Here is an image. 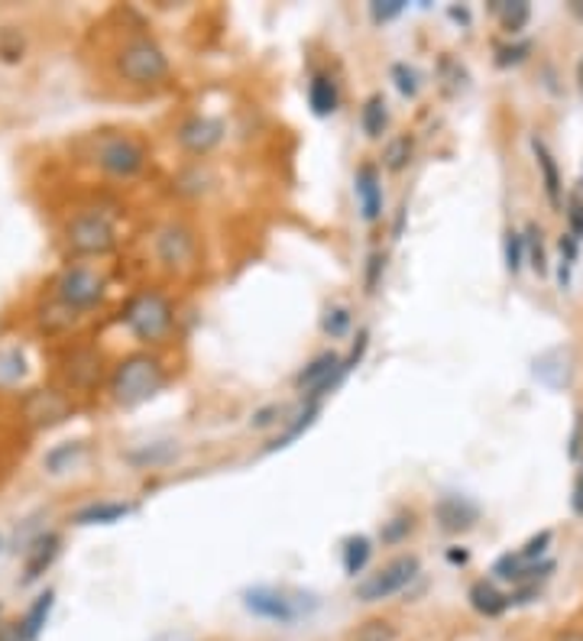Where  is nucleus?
<instances>
[{
    "label": "nucleus",
    "instance_id": "obj_1",
    "mask_svg": "<svg viewBox=\"0 0 583 641\" xmlns=\"http://www.w3.org/2000/svg\"><path fill=\"white\" fill-rule=\"evenodd\" d=\"M165 386V369L152 354L124 356L111 373V399L121 409H137L156 399Z\"/></svg>",
    "mask_w": 583,
    "mask_h": 641
},
{
    "label": "nucleus",
    "instance_id": "obj_2",
    "mask_svg": "<svg viewBox=\"0 0 583 641\" xmlns=\"http://www.w3.org/2000/svg\"><path fill=\"white\" fill-rule=\"evenodd\" d=\"M121 321L140 344H162L175 324V308L162 291L144 288L127 298V305L121 308Z\"/></svg>",
    "mask_w": 583,
    "mask_h": 641
},
{
    "label": "nucleus",
    "instance_id": "obj_3",
    "mask_svg": "<svg viewBox=\"0 0 583 641\" xmlns=\"http://www.w3.org/2000/svg\"><path fill=\"white\" fill-rule=\"evenodd\" d=\"M114 69L127 84L152 88V84H162L169 78V56L162 53V46L156 39L130 36L114 56Z\"/></svg>",
    "mask_w": 583,
    "mask_h": 641
},
{
    "label": "nucleus",
    "instance_id": "obj_4",
    "mask_svg": "<svg viewBox=\"0 0 583 641\" xmlns=\"http://www.w3.org/2000/svg\"><path fill=\"white\" fill-rule=\"evenodd\" d=\"M149 162V149L137 137L104 134L94 142V165L111 179H137Z\"/></svg>",
    "mask_w": 583,
    "mask_h": 641
},
{
    "label": "nucleus",
    "instance_id": "obj_5",
    "mask_svg": "<svg viewBox=\"0 0 583 641\" xmlns=\"http://www.w3.org/2000/svg\"><path fill=\"white\" fill-rule=\"evenodd\" d=\"M53 291H56V301H59L62 308H69L72 314H81V311H91V308H98V305L104 301L107 283H104L91 266L75 263V266H66V270L59 273Z\"/></svg>",
    "mask_w": 583,
    "mask_h": 641
},
{
    "label": "nucleus",
    "instance_id": "obj_6",
    "mask_svg": "<svg viewBox=\"0 0 583 641\" xmlns=\"http://www.w3.org/2000/svg\"><path fill=\"white\" fill-rule=\"evenodd\" d=\"M243 609L256 619L276 622V626H295L301 616L315 609V603H301V596L276 590V586H253L243 593Z\"/></svg>",
    "mask_w": 583,
    "mask_h": 641
},
{
    "label": "nucleus",
    "instance_id": "obj_7",
    "mask_svg": "<svg viewBox=\"0 0 583 641\" xmlns=\"http://www.w3.org/2000/svg\"><path fill=\"white\" fill-rule=\"evenodd\" d=\"M66 247L75 256H104L117 247V230L104 214L81 211L66 227Z\"/></svg>",
    "mask_w": 583,
    "mask_h": 641
},
{
    "label": "nucleus",
    "instance_id": "obj_8",
    "mask_svg": "<svg viewBox=\"0 0 583 641\" xmlns=\"http://www.w3.org/2000/svg\"><path fill=\"white\" fill-rule=\"evenodd\" d=\"M419 573H422V561H419L415 554H399V558H392L386 568H379L376 573H369L366 580H361L354 596H357L361 603H382V599L402 593Z\"/></svg>",
    "mask_w": 583,
    "mask_h": 641
},
{
    "label": "nucleus",
    "instance_id": "obj_9",
    "mask_svg": "<svg viewBox=\"0 0 583 641\" xmlns=\"http://www.w3.org/2000/svg\"><path fill=\"white\" fill-rule=\"evenodd\" d=\"M72 399L59 389H33L23 399V415L33 427H56L72 419Z\"/></svg>",
    "mask_w": 583,
    "mask_h": 641
},
{
    "label": "nucleus",
    "instance_id": "obj_10",
    "mask_svg": "<svg viewBox=\"0 0 583 641\" xmlns=\"http://www.w3.org/2000/svg\"><path fill=\"white\" fill-rule=\"evenodd\" d=\"M198 253V240L185 224H165L156 233V256L165 270H182L195 260Z\"/></svg>",
    "mask_w": 583,
    "mask_h": 641
},
{
    "label": "nucleus",
    "instance_id": "obj_11",
    "mask_svg": "<svg viewBox=\"0 0 583 641\" xmlns=\"http://www.w3.org/2000/svg\"><path fill=\"white\" fill-rule=\"evenodd\" d=\"M480 515H483L480 505L470 496L450 493V496H441L435 502V522L444 535H464V531H470L480 522Z\"/></svg>",
    "mask_w": 583,
    "mask_h": 641
},
{
    "label": "nucleus",
    "instance_id": "obj_12",
    "mask_svg": "<svg viewBox=\"0 0 583 641\" xmlns=\"http://www.w3.org/2000/svg\"><path fill=\"white\" fill-rule=\"evenodd\" d=\"M59 554H62V535L59 531H43L36 541H30V548L23 551V576H20V586L36 583L46 570L56 564Z\"/></svg>",
    "mask_w": 583,
    "mask_h": 641
},
{
    "label": "nucleus",
    "instance_id": "obj_13",
    "mask_svg": "<svg viewBox=\"0 0 583 641\" xmlns=\"http://www.w3.org/2000/svg\"><path fill=\"white\" fill-rule=\"evenodd\" d=\"M224 140V124L218 117H205V114H195L188 117L182 127H179V142L182 149H188L192 156H208L212 149H218Z\"/></svg>",
    "mask_w": 583,
    "mask_h": 641
},
{
    "label": "nucleus",
    "instance_id": "obj_14",
    "mask_svg": "<svg viewBox=\"0 0 583 641\" xmlns=\"http://www.w3.org/2000/svg\"><path fill=\"white\" fill-rule=\"evenodd\" d=\"M354 192L361 202V214L366 224H376L382 217V179L373 162H364L354 175Z\"/></svg>",
    "mask_w": 583,
    "mask_h": 641
},
{
    "label": "nucleus",
    "instance_id": "obj_15",
    "mask_svg": "<svg viewBox=\"0 0 583 641\" xmlns=\"http://www.w3.org/2000/svg\"><path fill=\"white\" fill-rule=\"evenodd\" d=\"M137 505L134 502H121V499H101V502H88L72 515V525L78 528H91V525H117L127 515H134Z\"/></svg>",
    "mask_w": 583,
    "mask_h": 641
},
{
    "label": "nucleus",
    "instance_id": "obj_16",
    "mask_svg": "<svg viewBox=\"0 0 583 641\" xmlns=\"http://www.w3.org/2000/svg\"><path fill=\"white\" fill-rule=\"evenodd\" d=\"M308 107L315 117H331L338 114L341 107V88H338V78L328 75V71H315L311 81H308Z\"/></svg>",
    "mask_w": 583,
    "mask_h": 641
},
{
    "label": "nucleus",
    "instance_id": "obj_17",
    "mask_svg": "<svg viewBox=\"0 0 583 641\" xmlns=\"http://www.w3.org/2000/svg\"><path fill=\"white\" fill-rule=\"evenodd\" d=\"M531 152H535V162H538V172H541V185H545L548 205L551 208H564V182H561L558 159L551 156V149L538 137H531Z\"/></svg>",
    "mask_w": 583,
    "mask_h": 641
},
{
    "label": "nucleus",
    "instance_id": "obj_18",
    "mask_svg": "<svg viewBox=\"0 0 583 641\" xmlns=\"http://www.w3.org/2000/svg\"><path fill=\"white\" fill-rule=\"evenodd\" d=\"M66 379H69L72 389H81V392L94 389L98 379H101V354L91 351V347L75 351V354L66 359Z\"/></svg>",
    "mask_w": 583,
    "mask_h": 641
},
{
    "label": "nucleus",
    "instance_id": "obj_19",
    "mask_svg": "<svg viewBox=\"0 0 583 641\" xmlns=\"http://www.w3.org/2000/svg\"><path fill=\"white\" fill-rule=\"evenodd\" d=\"M53 609H56V590L49 586V590H43L33 603H30V609L23 613V619L16 622V629H20V641H36L43 636V629H46V622H49V616H53Z\"/></svg>",
    "mask_w": 583,
    "mask_h": 641
},
{
    "label": "nucleus",
    "instance_id": "obj_20",
    "mask_svg": "<svg viewBox=\"0 0 583 641\" xmlns=\"http://www.w3.org/2000/svg\"><path fill=\"white\" fill-rule=\"evenodd\" d=\"M467 599H470V606H473L480 616H487V619L503 616L512 606L510 593H503V590L496 586V580H477V583L470 586Z\"/></svg>",
    "mask_w": 583,
    "mask_h": 641
},
{
    "label": "nucleus",
    "instance_id": "obj_21",
    "mask_svg": "<svg viewBox=\"0 0 583 641\" xmlns=\"http://www.w3.org/2000/svg\"><path fill=\"white\" fill-rule=\"evenodd\" d=\"M341 363H344V356L338 354V351H324V354H318L298 376H295V386L308 396V392H315L321 382H328L338 369H341Z\"/></svg>",
    "mask_w": 583,
    "mask_h": 641
},
{
    "label": "nucleus",
    "instance_id": "obj_22",
    "mask_svg": "<svg viewBox=\"0 0 583 641\" xmlns=\"http://www.w3.org/2000/svg\"><path fill=\"white\" fill-rule=\"evenodd\" d=\"M535 373H538L541 382H548V386H555V389L568 386V382H571V373H574L571 354H568V351H551V354H545L535 363Z\"/></svg>",
    "mask_w": 583,
    "mask_h": 641
},
{
    "label": "nucleus",
    "instance_id": "obj_23",
    "mask_svg": "<svg viewBox=\"0 0 583 641\" xmlns=\"http://www.w3.org/2000/svg\"><path fill=\"white\" fill-rule=\"evenodd\" d=\"M361 127H364V134L369 140H379L386 134V127H389V104H386V98L379 91H373L364 101V107H361Z\"/></svg>",
    "mask_w": 583,
    "mask_h": 641
},
{
    "label": "nucleus",
    "instance_id": "obj_24",
    "mask_svg": "<svg viewBox=\"0 0 583 641\" xmlns=\"http://www.w3.org/2000/svg\"><path fill=\"white\" fill-rule=\"evenodd\" d=\"M318 415H321V405H305L295 419H292L289 425H286V431L283 434H276L270 444H266V454H276V450H286L289 444H295L308 427L318 422Z\"/></svg>",
    "mask_w": 583,
    "mask_h": 641
},
{
    "label": "nucleus",
    "instance_id": "obj_25",
    "mask_svg": "<svg viewBox=\"0 0 583 641\" xmlns=\"http://www.w3.org/2000/svg\"><path fill=\"white\" fill-rule=\"evenodd\" d=\"M81 454H84V440H62V444H56L53 450H46L43 467H46V473L62 477V473H69L75 463H78Z\"/></svg>",
    "mask_w": 583,
    "mask_h": 641
},
{
    "label": "nucleus",
    "instance_id": "obj_26",
    "mask_svg": "<svg viewBox=\"0 0 583 641\" xmlns=\"http://www.w3.org/2000/svg\"><path fill=\"white\" fill-rule=\"evenodd\" d=\"M369 558H373V541H369L366 535H354V538L344 541L341 561H344V573H347V576L364 573L366 564H369Z\"/></svg>",
    "mask_w": 583,
    "mask_h": 641
},
{
    "label": "nucleus",
    "instance_id": "obj_27",
    "mask_svg": "<svg viewBox=\"0 0 583 641\" xmlns=\"http://www.w3.org/2000/svg\"><path fill=\"white\" fill-rule=\"evenodd\" d=\"M412 156H415V140L412 137H396L382 149V165H386V172H405Z\"/></svg>",
    "mask_w": 583,
    "mask_h": 641
},
{
    "label": "nucleus",
    "instance_id": "obj_28",
    "mask_svg": "<svg viewBox=\"0 0 583 641\" xmlns=\"http://www.w3.org/2000/svg\"><path fill=\"white\" fill-rule=\"evenodd\" d=\"M525 256H528V266L538 273V276H548V250H545V237H541V227L538 224H528L525 227Z\"/></svg>",
    "mask_w": 583,
    "mask_h": 641
},
{
    "label": "nucleus",
    "instance_id": "obj_29",
    "mask_svg": "<svg viewBox=\"0 0 583 641\" xmlns=\"http://www.w3.org/2000/svg\"><path fill=\"white\" fill-rule=\"evenodd\" d=\"M496 16H500L503 30L510 36H518L528 26V20H531V7L525 0H500V13Z\"/></svg>",
    "mask_w": 583,
    "mask_h": 641
},
{
    "label": "nucleus",
    "instance_id": "obj_30",
    "mask_svg": "<svg viewBox=\"0 0 583 641\" xmlns=\"http://www.w3.org/2000/svg\"><path fill=\"white\" fill-rule=\"evenodd\" d=\"M399 639V632H396V626L392 622H386V619H369L364 626H357V632L351 636V641H396Z\"/></svg>",
    "mask_w": 583,
    "mask_h": 641
},
{
    "label": "nucleus",
    "instance_id": "obj_31",
    "mask_svg": "<svg viewBox=\"0 0 583 641\" xmlns=\"http://www.w3.org/2000/svg\"><path fill=\"white\" fill-rule=\"evenodd\" d=\"M528 263V256H525V233H518V230H506V270H510L512 276H518L522 273V266Z\"/></svg>",
    "mask_w": 583,
    "mask_h": 641
},
{
    "label": "nucleus",
    "instance_id": "obj_32",
    "mask_svg": "<svg viewBox=\"0 0 583 641\" xmlns=\"http://www.w3.org/2000/svg\"><path fill=\"white\" fill-rule=\"evenodd\" d=\"M551 531L545 528V531H538V535H531L522 548H518V558L525 561V564H538V561H545V554H548V548H551Z\"/></svg>",
    "mask_w": 583,
    "mask_h": 641
},
{
    "label": "nucleus",
    "instance_id": "obj_33",
    "mask_svg": "<svg viewBox=\"0 0 583 641\" xmlns=\"http://www.w3.org/2000/svg\"><path fill=\"white\" fill-rule=\"evenodd\" d=\"M23 49H26V46H23V33H20L16 26H3V30H0V59L13 66V62L23 59Z\"/></svg>",
    "mask_w": 583,
    "mask_h": 641
},
{
    "label": "nucleus",
    "instance_id": "obj_34",
    "mask_svg": "<svg viewBox=\"0 0 583 641\" xmlns=\"http://www.w3.org/2000/svg\"><path fill=\"white\" fill-rule=\"evenodd\" d=\"M351 324H354V314H351V308H344V305L331 308V311L324 314V321H321V328H324L328 337H344V334L351 331Z\"/></svg>",
    "mask_w": 583,
    "mask_h": 641
},
{
    "label": "nucleus",
    "instance_id": "obj_35",
    "mask_svg": "<svg viewBox=\"0 0 583 641\" xmlns=\"http://www.w3.org/2000/svg\"><path fill=\"white\" fill-rule=\"evenodd\" d=\"M412 528H415V518L412 515H396V518H389L382 525L379 538H382V545H399V541H405L412 535Z\"/></svg>",
    "mask_w": 583,
    "mask_h": 641
},
{
    "label": "nucleus",
    "instance_id": "obj_36",
    "mask_svg": "<svg viewBox=\"0 0 583 641\" xmlns=\"http://www.w3.org/2000/svg\"><path fill=\"white\" fill-rule=\"evenodd\" d=\"M405 7H409V0H373V3H369V20H373L376 26H382V23L402 16Z\"/></svg>",
    "mask_w": 583,
    "mask_h": 641
},
{
    "label": "nucleus",
    "instance_id": "obj_37",
    "mask_svg": "<svg viewBox=\"0 0 583 641\" xmlns=\"http://www.w3.org/2000/svg\"><path fill=\"white\" fill-rule=\"evenodd\" d=\"M392 81H396V88H399V94L402 98H415L419 94V71L412 69L409 62H396L392 66Z\"/></svg>",
    "mask_w": 583,
    "mask_h": 641
},
{
    "label": "nucleus",
    "instance_id": "obj_38",
    "mask_svg": "<svg viewBox=\"0 0 583 641\" xmlns=\"http://www.w3.org/2000/svg\"><path fill=\"white\" fill-rule=\"evenodd\" d=\"M531 56V43H512V46H500L496 49V69H512L522 66Z\"/></svg>",
    "mask_w": 583,
    "mask_h": 641
},
{
    "label": "nucleus",
    "instance_id": "obj_39",
    "mask_svg": "<svg viewBox=\"0 0 583 641\" xmlns=\"http://www.w3.org/2000/svg\"><path fill=\"white\" fill-rule=\"evenodd\" d=\"M525 568H528V564L518 558V551H510V554H503V558L493 564V576H496V580H510L512 586H515Z\"/></svg>",
    "mask_w": 583,
    "mask_h": 641
},
{
    "label": "nucleus",
    "instance_id": "obj_40",
    "mask_svg": "<svg viewBox=\"0 0 583 641\" xmlns=\"http://www.w3.org/2000/svg\"><path fill=\"white\" fill-rule=\"evenodd\" d=\"M564 217H568V233H574L578 240H583V192H571L568 202H564Z\"/></svg>",
    "mask_w": 583,
    "mask_h": 641
},
{
    "label": "nucleus",
    "instance_id": "obj_41",
    "mask_svg": "<svg viewBox=\"0 0 583 641\" xmlns=\"http://www.w3.org/2000/svg\"><path fill=\"white\" fill-rule=\"evenodd\" d=\"M382 273H386V253H369V260H366V276H364V288L366 295H376V288L382 283Z\"/></svg>",
    "mask_w": 583,
    "mask_h": 641
},
{
    "label": "nucleus",
    "instance_id": "obj_42",
    "mask_svg": "<svg viewBox=\"0 0 583 641\" xmlns=\"http://www.w3.org/2000/svg\"><path fill=\"white\" fill-rule=\"evenodd\" d=\"M172 454H175V447L165 440V444H156L152 450L146 447L144 454H130V460H134V463H149V467H152V463H162V460H169Z\"/></svg>",
    "mask_w": 583,
    "mask_h": 641
},
{
    "label": "nucleus",
    "instance_id": "obj_43",
    "mask_svg": "<svg viewBox=\"0 0 583 641\" xmlns=\"http://www.w3.org/2000/svg\"><path fill=\"white\" fill-rule=\"evenodd\" d=\"M286 415V409L283 405H266V409H256L253 412V419H250V425L253 427H273L279 419Z\"/></svg>",
    "mask_w": 583,
    "mask_h": 641
},
{
    "label": "nucleus",
    "instance_id": "obj_44",
    "mask_svg": "<svg viewBox=\"0 0 583 641\" xmlns=\"http://www.w3.org/2000/svg\"><path fill=\"white\" fill-rule=\"evenodd\" d=\"M581 444H583V415L578 412V422H574V434H571V457H574V460L581 457Z\"/></svg>",
    "mask_w": 583,
    "mask_h": 641
},
{
    "label": "nucleus",
    "instance_id": "obj_45",
    "mask_svg": "<svg viewBox=\"0 0 583 641\" xmlns=\"http://www.w3.org/2000/svg\"><path fill=\"white\" fill-rule=\"evenodd\" d=\"M447 16L460 26H470V10L467 7H447Z\"/></svg>",
    "mask_w": 583,
    "mask_h": 641
},
{
    "label": "nucleus",
    "instance_id": "obj_46",
    "mask_svg": "<svg viewBox=\"0 0 583 641\" xmlns=\"http://www.w3.org/2000/svg\"><path fill=\"white\" fill-rule=\"evenodd\" d=\"M447 561H450V564H467V561H470V551H464V548H450V551H447Z\"/></svg>",
    "mask_w": 583,
    "mask_h": 641
},
{
    "label": "nucleus",
    "instance_id": "obj_47",
    "mask_svg": "<svg viewBox=\"0 0 583 641\" xmlns=\"http://www.w3.org/2000/svg\"><path fill=\"white\" fill-rule=\"evenodd\" d=\"M555 641H583V632L581 629H568V632H558Z\"/></svg>",
    "mask_w": 583,
    "mask_h": 641
},
{
    "label": "nucleus",
    "instance_id": "obj_48",
    "mask_svg": "<svg viewBox=\"0 0 583 641\" xmlns=\"http://www.w3.org/2000/svg\"><path fill=\"white\" fill-rule=\"evenodd\" d=\"M402 224H405V205L399 208V214H396V230H392V237L399 240V233H402Z\"/></svg>",
    "mask_w": 583,
    "mask_h": 641
},
{
    "label": "nucleus",
    "instance_id": "obj_49",
    "mask_svg": "<svg viewBox=\"0 0 583 641\" xmlns=\"http://www.w3.org/2000/svg\"><path fill=\"white\" fill-rule=\"evenodd\" d=\"M568 10H571V13H574V16L583 23V0H571V3H568Z\"/></svg>",
    "mask_w": 583,
    "mask_h": 641
},
{
    "label": "nucleus",
    "instance_id": "obj_50",
    "mask_svg": "<svg viewBox=\"0 0 583 641\" xmlns=\"http://www.w3.org/2000/svg\"><path fill=\"white\" fill-rule=\"evenodd\" d=\"M578 81H581V94H583V59H581V66H578Z\"/></svg>",
    "mask_w": 583,
    "mask_h": 641
},
{
    "label": "nucleus",
    "instance_id": "obj_51",
    "mask_svg": "<svg viewBox=\"0 0 583 641\" xmlns=\"http://www.w3.org/2000/svg\"><path fill=\"white\" fill-rule=\"evenodd\" d=\"M578 192H583V172H581V182H578Z\"/></svg>",
    "mask_w": 583,
    "mask_h": 641
},
{
    "label": "nucleus",
    "instance_id": "obj_52",
    "mask_svg": "<svg viewBox=\"0 0 583 641\" xmlns=\"http://www.w3.org/2000/svg\"><path fill=\"white\" fill-rule=\"evenodd\" d=\"M0 616H3V603H0Z\"/></svg>",
    "mask_w": 583,
    "mask_h": 641
},
{
    "label": "nucleus",
    "instance_id": "obj_53",
    "mask_svg": "<svg viewBox=\"0 0 583 641\" xmlns=\"http://www.w3.org/2000/svg\"><path fill=\"white\" fill-rule=\"evenodd\" d=\"M0 548H3V538H0Z\"/></svg>",
    "mask_w": 583,
    "mask_h": 641
},
{
    "label": "nucleus",
    "instance_id": "obj_54",
    "mask_svg": "<svg viewBox=\"0 0 583 641\" xmlns=\"http://www.w3.org/2000/svg\"><path fill=\"white\" fill-rule=\"evenodd\" d=\"M581 473H583V470H581Z\"/></svg>",
    "mask_w": 583,
    "mask_h": 641
}]
</instances>
